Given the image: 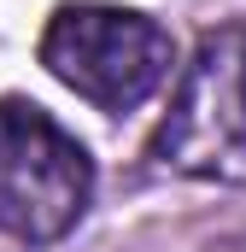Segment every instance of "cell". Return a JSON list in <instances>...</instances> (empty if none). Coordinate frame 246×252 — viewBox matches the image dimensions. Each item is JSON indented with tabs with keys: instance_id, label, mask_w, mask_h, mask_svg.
I'll return each mask as SVG.
<instances>
[{
	"instance_id": "1",
	"label": "cell",
	"mask_w": 246,
	"mask_h": 252,
	"mask_svg": "<svg viewBox=\"0 0 246 252\" xmlns=\"http://www.w3.org/2000/svg\"><path fill=\"white\" fill-rule=\"evenodd\" d=\"M35 53L47 64V76L64 82L76 100H88L100 112H135L170 76L176 41L147 12L100 6V0H70V6H59L47 18Z\"/></svg>"
},
{
	"instance_id": "2",
	"label": "cell",
	"mask_w": 246,
	"mask_h": 252,
	"mask_svg": "<svg viewBox=\"0 0 246 252\" xmlns=\"http://www.w3.org/2000/svg\"><path fill=\"white\" fill-rule=\"evenodd\" d=\"M147 158L193 182H246V24L193 47Z\"/></svg>"
},
{
	"instance_id": "3",
	"label": "cell",
	"mask_w": 246,
	"mask_h": 252,
	"mask_svg": "<svg viewBox=\"0 0 246 252\" xmlns=\"http://www.w3.org/2000/svg\"><path fill=\"white\" fill-rule=\"evenodd\" d=\"M94 199V158L88 147L53 124L35 100H0V229L47 247L64 241Z\"/></svg>"
}]
</instances>
